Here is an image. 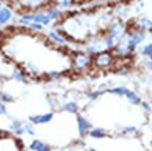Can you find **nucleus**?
<instances>
[{"label": "nucleus", "mask_w": 152, "mask_h": 151, "mask_svg": "<svg viewBox=\"0 0 152 151\" xmlns=\"http://www.w3.org/2000/svg\"><path fill=\"white\" fill-rule=\"evenodd\" d=\"M24 131H25V133L28 134V136H34V134H36L34 125L31 124V122H26V124H24Z\"/></svg>", "instance_id": "obj_24"}, {"label": "nucleus", "mask_w": 152, "mask_h": 151, "mask_svg": "<svg viewBox=\"0 0 152 151\" xmlns=\"http://www.w3.org/2000/svg\"><path fill=\"white\" fill-rule=\"evenodd\" d=\"M124 32H125V24L121 20H115L109 26V36H112L115 39H120L121 37H124Z\"/></svg>", "instance_id": "obj_8"}, {"label": "nucleus", "mask_w": 152, "mask_h": 151, "mask_svg": "<svg viewBox=\"0 0 152 151\" xmlns=\"http://www.w3.org/2000/svg\"><path fill=\"white\" fill-rule=\"evenodd\" d=\"M44 12L48 14V17L51 19V21L59 20V19L63 17V12H62V10L58 8V7L55 6V5H52V6H48V7L45 8Z\"/></svg>", "instance_id": "obj_10"}, {"label": "nucleus", "mask_w": 152, "mask_h": 151, "mask_svg": "<svg viewBox=\"0 0 152 151\" xmlns=\"http://www.w3.org/2000/svg\"><path fill=\"white\" fill-rule=\"evenodd\" d=\"M46 37H48V39H49L50 42H52V43L56 44V45H59V46H61V45H65V44H66L65 37H63L62 34L57 33L55 30L49 31L48 34H46Z\"/></svg>", "instance_id": "obj_12"}, {"label": "nucleus", "mask_w": 152, "mask_h": 151, "mask_svg": "<svg viewBox=\"0 0 152 151\" xmlns=\"http://www.w3.org/2000/svg\"><path fill=\"white\" fill-rule=\"evenodd\" d=\"M75 0H52L53 5L57 6L61 10H68L74 5Z\"/></svg>", "instance_id": "obj_18"}, {"label": "nucleus", "mask_w": 152, "mask_h": 151, "mask_svg": "<svg viewBox=\"0 0 152 151\" xmlns=\"http://www.w3.org/2000/svg\"><path fill=\"white\" fill-rule=\"evenodd\" d=\"M150 61H152V55H151V56H150Z\"/></svg>", "instance_id": "obj_38"}, {"label": "nucleus", "mask_w": 152, "mask_h": 151, "mask_svg": "<svg viewBox=\"0 0 152 151\" xmlns=\"http://www.w3.org/2000/svg\"><path fill=\"white\" fill-rule=\"evenodd\" d=\"M112 62H113V56L106 51L97 52L95 57H93V61H91V63H94L97 68H107L112 64Z\"/></svg>", "instance_id": "obj_2"}, {"label": "nucleus", "mask_w": 152, "mask_h": 151, "mask_svg": "<svg viewBox=\"0 0 152 151\" xmlns=\"http://www.w3.org/2000/svg\"><path fill=\"white\" fill-rule=\"evenodd\" d=\"M53 119V112H48V113H43V114H31L28 115V122L36 125H45L51 122Z\"/></svg>", "instance_id": "obj_4"}, {"label": "nucleus", "mask_w": 152, "mask_h": 151, "mask_svg": "<svg viewBox=\"0 0 152 151\" xmlns=\"http://www.w3.org/2000/svg\"><path fill=\"white\" fill-rule=\"evenodd\" d=\"M10 77H11V80H13L14 82H18V83L26 84L28 82V75L20 67H14L10 74Z\"/></svg>", "instance_id": "obj_5"}, {"label": "nucleus", "mask_w": 152, "mask_h": 151, "mask_svg": "<svg viewBox=\"0 0 152 151\" xmlns=\"http://www.w3.org/2000/svg\"><path fill=\"white\" fill-rule=\"evenodd\" d=\"M5 115H7V105L0 101V117H5Z\"/></svg>", "instance_id": "obj_29"}, {"label": "nucleus", "mask_w": 152, "mask_h": 151, "mask_svg": "<svg viewBox=\"0 0 152 151\" xmlns=\"http://www.w3.org/2000/svg\"><path fill=\"white\" fill-rule=\"evenodd\" d=\"M15 19L14 17V11L12 7L4 5L0 10V30L7 26L10 23H12Z\"/></svg>", "instance_id": "obj_3"}, {"label": "nucleus", "mask_w": 152, "mask_h": 151, "mask_svg": "<svg viewBox=\"0 0 152 151\" xmlns=\"http://www.w3.org/2000/svg\"><path fill=\"white\" fill-rule=\"evenodd\" d=\"M38 2H40V0H28V5L30 6H37L38 5Z\"/></svg>", "instance_id": "obj_32"}, {"label": "nucleus", "mask_w": 152, "mask_h": 151, "mask_svg": "<svg viewBox=\"0 0 152 151\" xmlns=\"http://www.w3.org/2000/svg\"><path fill=\"white\" fill-rule=\"evenodd\" d=\"M114 51H115V54H116L118 56H122V57L128 56V55L132 52V50H131L127 45H116L115 49H114Z\"/></svg>", "instance_id": "obj_19"}, {"label": "nucleus", "mask_w": 152, "mask_h": 151, "mask_svg": "<svg viewBox=\"0 0 152 151\" xmlns=\"http://www.w3.org/2000/svg\"><path fill=\"white\" fill-rule=\"evenodd\" d=\"M4 6V1L2 0H0V10H1V7Z\"/></svg>", "instance_id": "obj_35"}, {"label": "nucleus", "mask_w": 152, "mask_h": 151, "mask_svg": "<svg viewBox=\"0 0 152 151\" xmlns=\"http://www.w3.org/2000/svg\"><path fill=\"white\" fill-rule=\"evenodd\" d=\"M126 97H127V100H128L132 105H138V103H140V97L138 96V94H135V93L132 92V90H129V92L127 93Z\"/></svg>", "instance_id": "obj_22"}, {"label": "nucleus", "mask_w": 152, "mask_h": 151, "mask_svg": "<svg viewBox=\"0 0 152 151\" xmlns=\"http://www.w3.org/2000/svg\"><path fill=\"white\" fill-rule=\"evenodd\" d=\"M115 43H116V39L113 38L112 36L108 34L107 37H104V45L107 48H114L115 46Z\"/></svg>", "instance_id": "obj_26"}, {"label": "nucleus", "mask_w": 152, "mask_h": 151, "mask_svg": "<svg viewBox=\"0 0 152 151\" xmlns=\"http://www.w3.org/2000/svg\"><path fill=\"white\" fill-rule=\"evenodd\" d=\"M1 43H2V33L0 31V45H1Z\"/></svg>", "instance_id": "obj_34"}, {"label": "nucleus", "mask_w": 152, "mask_h": 151, "mask_svg": "<svg viewBox=\"0 0 152 151\" xmlns=\"http://www.w3.org/2000/svg\"><path fill=\"white\" fill-rule=\"evenodd\" d=\"M141 107H142V109H145V111H150L151 109V107H150V105H148V102H141Z\"/></svg>", "instance_id": "obj_31"}, {"label": "nucleus", "mask_w": 152, "mask_h": 151, "mask_svg": "<svg viewBox=\"0 0 152 151\" xmlns=\"http://www.w3.org/2000/svg\"><path fill=\"white\" fill-rule=\"evenodd\" d=\"M76 122H77V130H78V133L81 136H84L89 132L90 130V122L87 120V118L82 117V115H78L77 119H76Z\"/></svg>", "instance_id": "obj_11"}, {"label": "nucleus", "mask_w": 152, "mask_h": 151, "mask_svg": "<svg viewBox=\"0 0 152 151\" xmlns=\"http://www.w3.org/2000/svg\"><path fill=\"white\" fill-rule=\"evenodd\" d=\"M23 69L25 70V73H26L28 76H40V69H39V67H38L37 64H34L33 62H27V63L24 65Z\"/></svg>", "instance_id": "obj_15"}, {"label": "nucleus", "mask_w": 152, "mask_h": 151, "mask_svg": "<svg viewBox=\"0 0 152 151\" xmlns=\"http://www.w3.org/2000/svg\"><path fill=\"white\" fill-rule=\"evenodd\" d=\"M100 95H101V90H89V92H87V96L90 100H96Z\"/></svg>", "instance_id": "obj_27"}, {"label": "nucleus", "mask_w": 152, "mask_h": 151, "mask_svg": "<svg viewBox=\"0 0 152 151\" xmlns=\"http://www.w3.org/2000/svg\"><path fill=\"white\" fill-rule=\"evenodd\" d=\"M88 133H89V136H90L91 138H96V139H101V138H103V137L106 136V132H104L102 128H99V127H96V128H90Z\"/></svg>", "instance_id": "obj_20"}, {"label": "nucleus", "mask_w": 152, "mask_h": 151, "mask_svg": "<svg viewBox=\"0 0 152 151\" xmlns=\"http://www.w3.org/2000/svg\"><path fill=\"white\" fill-rule=\"evenodd\" d=\"M8 131L12 132L13 134L18 136V137H21L23 134H25V131H24V121L18 120V119L12 120L10 122V125H8Z\"/></svg>", "instance_id": "obj_9"}, {"label": "nucleus", "mask_w": 152, "mask_h": 151, "mask_svg": "<svg viewBox=\"0 0 152 151\" xmlns=\"http://www.w3.org/2000/svg\"><path fill=\"white\" fill-rule=\"evenodd\" d=\"M34 14L33 12H30V11H26V12H21L19 15L15 17V23L17 25L21 26V27H28L33 21H34Z\"/></svg>", "instance_id": "obj_6"}, {"label": "nucleus", "mask_w": 152, "mask_h": 151, "mask_svg": "<svg viewBox=\"0 0 152 151\" xmlns=\"http://www.w3.org/2000/svg\"><path fill=\"white\" fill-rule=\"evenodd\" d=\"M1 94H2V90H0V96H1Z\"/></svg>", "instance_id": "obj_39"}, {"label": "nucleus", "mask_w": 152, "mask_h": 151, "mask_svg": "<svg viewBox=\"0 0 152 151\" xmlns=\"http://www.w3.org/2000/svg\"><path fill=\"white\" fill-rule=\"evenodd\" d=\"M93 57L88 52H76L71 58V65L75 71H83L91 65Z\"/></svg>", "instance_id": "obj_1"}, {"label": "nucleus", "mask_w": 152, "mask_h": 151, "mask_svg": "<svg viewBox=\"0 0 152 151\" xmlns=\"http://www.w3.org/2000/svg\"><path fill=\"white\" fill-rule=\"evenodd\" d=\"M88 151H95V150H94V149H90V150H88Z\"/></svg>", "instance_id": "obj_37"}, {"label": "nucleus", "mask_w": 152, "mask_h": 151, "mask_svg": "<svg viewBox=\"0 0 152 151\" xmlns=\"http://www.w3.org/2000/svg\"><path fill=\"white\" fill-rule=\"evenodd\" d=\"M147 68H148L150 70H152V61H148V62H147Z\"/></svg>", "instance_id": "obj_33"}, {"label": "nucleus", "mask_w": 152, "mask_h": 151, "mask_svg": "<svg viewBox=\"0 0 152 151\" xmlns=\"http://www.w3.org/2000/svg\"><path fill=\"white\" fill-rule=\"evenodd\" d=\"M144 39H145V32H142V31L132 32L127 38V46L133 51Z\"/></svg>", "instance_id": "obj_7"}, {"label": "nucleus", "mask_w": 152, "mask_h": 151, "mask_svg": "<svg viewBox=\"0 0 152 151\" xmlns=\"http://www.w3.org/2000/svg\"><path fill=\"white\" fill-rule=\"evenodd\" d=\"M30 31H33V32H43L44 31V26L42 24H38V23H32L28 27H27Z\"/></svg>", "instance_id": "obj_25"}, {"label": "nucleus", "mask_w": 152, "mask_h": 151, "mask_svg": "<svg viewBox=\"0 0 152 151\" xmlns=\"http://www.w3.org/2000/svg\"><path fill=\"white\" fill-rule=\"evenodd\" d=\"M124 132H126V133H134V132H137V128L134 126H126V127H124Z\"/></svg>", "instance_id": "obj_30"}, {"label": "nucleus", "mask_w": 152, "mask_h": 151, "mask_svg": "<svg viewBox=\"0 0 152 151\" xmlns=\"http://www.w3.org/2000/svg\"><path fill=\"white\" fill-rule=\"evenodd\" d=\"M137 26H138L139 31H142V32H145L147 30H152V20H150L146 17H141L138 19Z\"/></svg>", "instance_id": "obj_17"}, {"label": "nucleus", "mask_w": 152, "mask_h": 151, "mask_svg": "<svg viewBox=\"0 0 152 151\" xmlns=\"http://www.w3.org/2000/svg\"><path fill=\"white\" fill-rule=\"evenodd\" d=\"M2 56H4V55H2V51H1V50H0V58H1V57H2Z\"/></svg>", "instance_id": "obj_36"}, {"label": "nucleus", "mask_w": 152, "mask_h": 151, "mask_svg": "<svg viewBox=\"0 0 152 151\" xmlns=\"http://www.w3.org/2000/svg\"><path fill=\"white\" fill-rule=\"evenodd\" d=\"M0 101H1L2 103H5V105H7V103H12V102L14 101V96H13L11 93L2 92V94H1V96H0Z\"/></svg>", "instance_id": "obj_23"}, {"label": "nucleus", "mask_w": 152, "mask_h": 151, "mask_svg": "<svg viewBox=\"0 0 152 151\" xmlns=\"http://www.w3.org/2000/svg\"><path fill=\"white\" fill-rule=\"evenodd\" d=\"M108 92L112 93V94L119 95V96H126L127 93L129 92V89L126 88V87H115V88H110V89H108Z\"/></svg>", "instance_id": "obj_21"}, {"label": "nucleus", "mask_w": 152, "mask_h": 151, "mask_svg": "<svg viewBox=\"0 0 152 151\" xmlns=\"http://www.w3.org/2000/svg\"><path fill=\"white\" fill-rule=\"evenodd\" d=\"M34 14V23H38V24H42L44 27L45 26H49V25H51V19L48 17V14L44 12V11H37V12H34L33 13Z\"/></svg>", "instance_id": "obj_13"}, {"label": "nucleus", "mask_w": 152, "mask_h": 151, "mask_svg": "<svg viewBox=\"0 0 152 151\" xmlns=\"http://www.w3.org/2000/svg\"><path fill=\"white\" fill-rule=\"evenodd\" d=\"M28 147L31 151H51V147L46 143H44L43 140H39V139L32 140Z\"/></svg>", "instance_id": "obj_14"}, {"label": "nucleus", "mask_w": 152, "mask_h": 151, "mask_svg": "<svg viewBox=\"0 0 152 151\" xmlns=\"http://www.w3.org/2000/svg\"><path fill=\"white\" fill-rule=\"evenodd\" d=\"M141 52H142V55H145V56H148V57H150V56L152 55V43L146 44V45L142 48Z\"/></svg>", "instance_id": "obj_28"}, {"label": "nucleus", "mask_w": 152, "mask_h": 151, "mask_svg": "<svg viewBox=\"0 0 152 151\" xmlns=\"http://www.w3.org/2000/svg\"><path fill=\"white\" fill-rule=\"evenodd\" d=\"M61 111L66 112V113H70V114H75L78 111V105L75 101H66V102H63L62 103Z\"/></svg>", "instance_id": "obj_16"}]
</instances>
